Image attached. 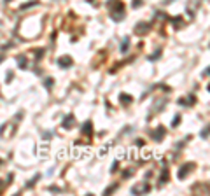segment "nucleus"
Returning a JSON list of instances; mask_svg holds the SVG:
<instances>
[{"label":"nucleus","instance_id":"nucleus-1","mask_svg":"<svg viewBox=\"0 0 210 196\" xmlns=\"http://www.w3.org/2000/svg\"><path fill=\"white\" fill-rule=\"evenodd\" d=\"M70 63H72V60H70V58H65V60L61 58V60H60V65H65V67H68Z\"/></svg>","mask_w":210,"mask_h":196}]
</instances>
